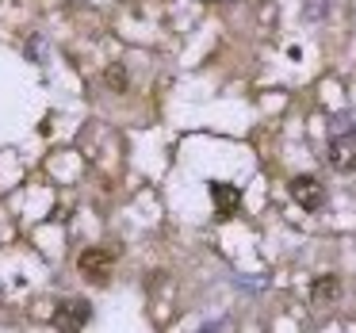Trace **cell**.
<instances>
[{
    "label": "cell",
    "mask_w": 356,
    "mask_h": 333,
    "mask_svg": "<svg viewBox=\"0 0 356 333\" xmlns=\"http://www.w3.org/2000/svg\"><path fill=\"white\" fill-rule=\"evenodd\" d=\"M88 318H92V307H88V299H62L54 307V325L58 333H81L88 325Z\"/></svg>",
    "instance_id": "obj_1"
},
{
    "label": "cell",
    "mask_w": 356,
    "mask_h": 333,
    "mask_svg": "<svg viewBox=\"0 0 356 333\" xmlns=\"http://www.w3.org/2000/svg\"><path fill=\"white\" fill-rule=\"evenodd\" d=\"M81 276L88 279V284H108L111 279V268H115V257L108 253V249H85V253H81Z\"/></svg>",
    "instance_id": "obj_2"
},
{
    "label": "cell",
    "mask_w": 356,
    "mask_h": 333,
    "mask_svg": "<svg viewBox=\"0 0 356 333\" xmlns=\"http://www.w3.org/2000/svg\"><path fill=\"white\" fill-rule=\"evenodd\" d=\"M330 165L337 172H356V127L330 138Z\"/></svg>",
    "instance_id": "obj_3"
},
{
    "label": "cell",
    "mask_w": 356,
    "mask_h": 333,
    "mask_svg": "<svg viewBox=\"0 0 356 333\" xmlns=\"http://www.w3.org/2000/svg\"><path fill=\"white\" fill-rule=\"evenodd\" d=\"M287 192H291V200L299 203L302 211H322V203H325V188L318 177H295L291 184H287Z\"/></svg>",
    "instance_id": "obj_4"
},
{
    "label": "cell",
    "mask_w": 356,
    "mask_h": 333,
    "mask_svg": "<svg viewBox=\"0 0 356 333\" xmlns=\"http://www.w3.org/2000/svg\"><path fill=\"white\" fill-rule=\"evenodd\" d=\"M211 203H215L218 218H234L241 211V192L234 184H222V180H211Z\"/></svg>",
    "instance_id": "obj_5"
},
{
    "label": "cell",
    "mask_w": 356,
    "mask_h": 333,
    "mask_svg": "<svg viewBox=\"0 0 356 333\" xmlns=\"http://www.w3.org/2000/svg\"><path fill=\"white\" fill-rule=\"evenodd\" d=\"M337 291H341L337 276H318L314 287H310V299H314V302H333V299H337Z\"/></svg>",
    "instance_id": "obj_6"
},
{
    "label": "cell",
    "mask_w": 356,
    "mask_h": 333,
    "mask_svg": "<svg viewBox=\"0 0 356 333\" xmlns=\"http://www.w3.org/2000/svg\"><path fill=\"white\" fill-rule=\"evenodd\" d=\"M108 88H111V92H123V88H127V70H123V65H111V70H108Z\"/></svg>",
    "instance_id": "obj_7"
}]
</instances>
